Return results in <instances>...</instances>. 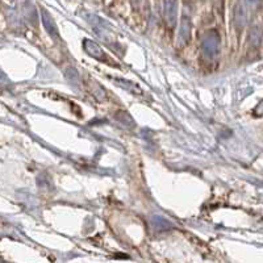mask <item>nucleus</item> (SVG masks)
<instances>
[{
    "instance_id": "nucleus-1",
    "label": "nucleus",
    "mask_w": 263,
    "mask_h": 263,
    "mask_svg": "<svg viewBox=\"0 0 263 263\" xmlns=\"http://www.w3.org/2000/svg\"><path fill=\"white\" fill-rule=\"evenodd\" d=\"M221 37L216 30H208L201 39V51L208 60H215L220 53Z\"/></svg>"
},
{
    "instance_id": "nucleus-2",
    "label": "nucleus",
    "mask_w": 263,
    "mask_h": 263,
    "mask_svg": "<svg viewBox=\"0 0 263 263\" xmlns=\"http://www.w3.org/2000/svg\"><path fill=\"white\" fill-rule=\"evenodd\" d=\"M191 28H192V16L191 9H189V6L184 4L183 8L182 18H180L179 25V34H178V45L184 46L191 39Z\"/></svg>"
},
{
    "instance_id": "nucleus-3",
    "label": "nucleus",
    "mask_w": 263,
    "mask_h": 263,
    "mask_svg": "<svg viewBox=\"0 0 263 263\" xmlns=\"http://www.w3.org/2000/svg\"><path fill=\"white\" fill-rule=\"evenodd\" d=\"M163 16L167 28H175L178 20V0H163Z\"/></svg>"
},
{
    "instance_id": "nucleus-4",
    "label": "nucleus",
    "mask_w": 263,
    "mask_h": 263,
    "mask_svg": "<svg viewBox=\"0 0 263 263\" xmlns=\"http://www.w3.org/2000/svg\"><path fill=\"white\" fill-rule=\"evenodd\" d=\"M41 18H42V24L45 27L46 32L50 34V37L53 40H60V32H58V28L55 25V21L51 17L50 13L46 11L45 8H41Z\"/></svg>"
},
{
    "instance_id": "nucleus-5",
    "label": "nucleus",
    "mask_w": 263,
    "mask_h": 263,
    "mask_svg": "<svg viewBox=\"0 0 263 263\" xmlns=\"http://www.w3.org/2000/svg\"><path fill=\"white\" fill-rule=\"evenodd\" d=\"M83 48H84V50L90 54L91 57L95 58V60L103 61V62H105V61H107V57H105L104 51H103L102 48H100V46H99L96 42H93L92 40H88V39L84 40Z\"/></svg>"
},
{
    "instance_id": "nucleus-6",
    "label": "nucleus",
    "mask_w": 263,
    "mask_h": 263,
    "mask_svg": "<svg viewBox=\"0 0 263 263\" xmlns=\"http://www.w3.org/2000/svg\"><path fill=\"white\" fill-rule=\"evenodd\" d=\"M152 224L157 232H167V230L173 229V224L166 218L161 217V216H154L152 220Z\"/></svg>"
},
{
    "instance_id": "nucleus-7",
    "label": "nucleus",
    "mask_w": 263,
    "mask_h": 263,
    "mask_svg": "<svg viewBox=\"0 0 263 263\" xmlns=\"http://www.w3.org/2000/svg\"><path fill=\"white\" fill-rule=\"evenodd\" d=\"M23 13H24L25 18H27V20L29 21L30 24L37 25V23H39V18H37L36 8H34V6H33L32 3L27 2V3H25L24 6H23Z\"/></svg>"
},
{
    "instance_id": "nucleus-8",
    "label": "nucleus",
    "mask_w": 263,
    "mask_h": 263,
    "mask_svg": "<svg viewBox=\"0 0 263 263\" xmlns=\"http://www.w3.org/2000/svg\"><path fill=\"white\" fill-rule=\"evenodd\" d=\"M66 78H67V81L70 82V84H71L74 88H77V90H81L82 81H81V77H79V74L77 70L72 69V67H70V69L66 70Z\"/></svg>"
},
{
    "instance_id": "nucleus-9",
    "label": "nucleus",
    "mask_w": 263,
    "mask_h": 263,
    "mask_svg": "<svg viewBox=\"0 0 263 263\" xmlns=\"http://www.w3.org/2000/svg\"><path fill=\"white\" fill-rule=\"evenodd\" d=\"M115 82H116L121 88H124V90L129 91V92L132 93H135V95H141V93H142V90H141L140 87H138L136 83H132V82L125 81V79H119V78L115 79Z\"/></svg>"
},
{
    "instance_id": "nucleus-10",
    "label": "nucleus",
    "mask_w": 263,
    "mask_h": 263,
    "mask_svg": "<svg viewBox=\"0 0 263 263\" xmlns=\"http://www.w3.org/2000/svg\"><path fill=\"white\" fill-rule=\"evenodd\" d=\"M115 117H116L117 121H120V123L123 124L124 126H126V128L129 129H133L136 126V123H135V120L132 119L130 115L126 114V112L124 111H120L117 112L116 115H115Z\"/></svg>"
},
{
    "instance_id": "nucleus-11",
    "label": "nucleus",
    "mask_w": 263,
    "mask_h": 263,
    "mask_svg": "<svg viewBox=\"0 0 263 263\" xmlns=\"http://www.w3.org/2000/svg\"><path fill=\"white\" fill-rule=\"evenodd\" d=\"M260 40H262V30H260V28L254 27L250 30L249 41L251 42V45L253 46H258L260 44Z\"/></svg>"
},
{
    "instance_id": "nucleus-12",
    "label": "nucleus",
    "mask_w": 263,
    "mask_h": 263,
    "mask_svg": "<svg viewBox=\"0 0 263 263\" xmlns=\"http://www.w3.org/2000/svg\"><path fill=\"white\" fill-rule=\"evenodd\" d=\"M239 2L246 7L250 12H254V11L259 9L263 3V0H239Z\"/></svg>"
}]
</instances>
